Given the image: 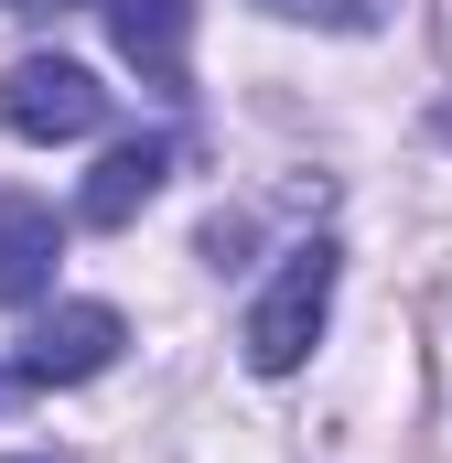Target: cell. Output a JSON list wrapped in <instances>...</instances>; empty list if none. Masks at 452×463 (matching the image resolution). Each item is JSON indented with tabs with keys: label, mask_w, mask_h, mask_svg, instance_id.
I'll return each mask as SVG.
<instances>
[{
	"label": "cell",
	"mask_w": 452,
	"mask_h": 463,
	"mask_svg": "<svg viewBox=\"0 0 452 463\" xmlns=\"http://www.w3.org/2000/svg\"><path fill=\"white\" fill-rule=\"evenodd\" d=\"M324 313H334V237H302V248L269 269V291L248 302V324H237L248 366H259V377H291V366L313 355V335H324Z\"/></svg>",
	"instance_id": "cell-1"
},
{
	"label": "cell",
	"mask_w": 452,
	"mask_h": 463,
	"mask_svg": "<svg viewBox=\"0 0 452 463\" xmlns=\"http://www.w3.org/2000/svg\"><path fill=\"white\" fill-rule=\"evenodd\" d=\"M98 118H108V87L87 65H65V54H22L0 76V129L11 140H87Z\"/></svg>",
	"instance_id": "cell-2"
},
{
	"label": "cell",
	"mask_w": 452,
	"mask_h": 463,
	"mask_svg": "<svg viewBox=\"0 0 452 463\" xmlns=\"http://www.w3.org/2000/svg\"><path fill=\"white\" fill-rule=\"evenodd\" d=\"M118 345H129V324H118L108 302H65V313H43L22 355H11V377L0 388H76V377H108Z\"/></svg>",
	"instance_id": "cell-3"
},
{
	"label": "cell",
	"mask_w": 452,
	"mask_h": 463,
	"mask_svg": "<svg viewBox=\"0 0 452 463\" xmlns=\"http://www.w3.org/2000/svg\"><path fill=\"white\" fill-rule=\"evenodd\" d=\"M108 43L151 76V87H184V43H194V0H108Z\"/></svg>",
	"instance_id": "cell-4"
},
{
	"label": "cell",
	"mask_w": 452,
	"mask_h": 463,
	"mask_svg": "<svg viewBox=\"0 0 452 463\" xmlns=\"http://www.w3.org/2000/svg\"><path fill=\"white\" fill-rule=\"evenodd\" d=\"M162 173H173V140H118L108 162L87 173V194H76V216L87 227H129L151 194H162Z\"/></svg>",
	"instance_id": "cell-5"
},
{
	"label": "cell",
	"mask_w": 452,
	"mask_h": 463,
	"mask_svg": "<svg viewBox=\"0 0 452 463\" xmlns=\"http://www.w3.org/2000/svg\"><path fill=\"white\" fill-rule=\"evenodd\" d=\"M54 248H65V237H54V205H33V194L0 205V313L54 291Z\"/></svg>",
	"instance_id": "cell-6"
},
{
	"label": "cell",
	"mask_w": 452,
	"mask_h": 463,
	"mask_svg": "<svg viewBox=\"0 0 452 463\" xmlns=\"http://www.w3.org/2000/svg\"><path fill=\"white\" fill-rule=\"evenodd\" d=\"M259 11H280V22H324V33H366V22H377L366 0H259Z\"/></svg>",
	"instance_id": "cell-7"
},
{
	"label": "cell",
	"mask_w": 452,
	"mask_h": 463,
	"mask_svg": "<svg viewBox=\"0 0 452 463\" xmlns=\"http://www.w3.org/2000/svg\"><path fill=\"white\" fill-rule=\"evenodd\" d=\"M22 463H54V453H22Z\"/></svg>",
	"instance_id": "cell-8"
}]
</instances>
